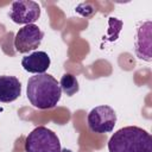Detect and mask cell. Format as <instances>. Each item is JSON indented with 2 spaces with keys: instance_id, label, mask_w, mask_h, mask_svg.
<instances>
[{
  "instance_id": "6da1fadb",
  "label": "cell",
  "mask_w": 152,
  "mask_h": 152,
  "mask_svg": "<svg viewBox=\"0 0 152 152\" xmlns=\"http://www.w3.org/2000/svg\"><path fill=\"white\" fill-rule=\"evenodd\" d=\"M26 94L33 107L38 109H50L56 107L61 100L62 89L52 75L44 72L28 78Z\"/></svg>"
},
{
  "instance_id": "8fae6325",
  "label": "cell",
  "mask_w": 152,
  "mask_h": 152,
  "mask_svg": "<svg viewBox=\"0 0 152 152\" xmlns=\"http://www.w3.org/2000/svg\"><path fill=\"white\" fill-rule=\"evenodd\" d=\"M61 152H72V151L69 148H63V150H61Z\"/></svg>"
},
{
  "instance_id": "52a82bcc",
  "label": "cell",
  "mask_w": 152,
  "mask_h": 152,
  "mask_svg": "<svg viewBox=\"0 0 152 152\" xmlns=\"http://www.w3.org/2000/svg\"><path fill=\"white\" fill-rule=\"evenodd\" d=\"M135 53L140 59L151 61V21L140 23L137 30Z\"/></svg>"
},
{
  "instance_id": "7a4b0ae2",
  "label": "cell",
  "mask_w": 152,
  "mask_h": 152,
  "mask_svg": "<svg viewBox=\"0 0 152 152\" xmlns=\"http://www.w3.org/2000/svg\"><path fill=\"white\" fill-rule=\"evenodd\" d=\"M108 152H152L151 134L137 126L122 127L110 137Z\"/></svg>"
},
{
  "instance_id": "277c9868",
  "label": "cell",
  "mask_w": 152,
  "mask_h": 152,
  "mask_svg": "<svg viewBox=\"0 0 152 152\" xmlns=\"http://www.w3.org/2000/svg\"><path fill=\"white\" fill-rule=\"evenodd\" d=\"M88 127L94 133H108L114 129L116 114L109 106H97L93 108L87 118Z\"/></svg>"
},
{
  "instance_id": "9c48e42d",
  "label": "cell",
  "mask_w": 152,
  "mask_h": 152,
  "mask_svg": "<svg viewBox=\"0 0 152 152\" xmlns=\"http://www.w3.org/2000/svg\"><path fill=\"white\" fill-rule=\"evenodd\" d=\"M21 94V83L14 76H0V102L8 103L17 100Z\"/></svg>"
},
{
  "instance_id": "30bf717a",
  "label": "cell",
  "mask_w": 152,
  "mask_h": 152,
  "mask_svg": "<svg viewBox=\"0 0 152 152\" xmlns=\"http://www.w3.org/2000/svg\"><path fill=\"white\" fill-rule=\"evenodd\" d=\"M59 87L61 89L68 95V96H72L74 94H76L80 89L78 86V81L76 78V76H74L70 72H65L59 81Z\"/></svg>"
},
{
  "instance_id": "5b68a950",
  "label": "cell",
  "mask_w": 152,
  "mask_h": 152,
  "mask_svg": "<svg viewBox=\"0 0 152 152\" xmlns=\"http://www.w3.org/2000/svg\"><path fill=\"white\" fill-rule=\"evenodd\" d=\"M44 37V32L34 24L25 25L19 28L14 38V48L20 53H26L28 51L36 50Z\"/></svg>"
},
{
  "instance_id": "3957f363",
  "label": "cell",
  "mask_w": 152,
  "mask_h": 152,
  "mask_svg": "<svg viewBox=\"0 0 152 152\" xmlns=\"http://www.w3.org/2000/svg\"><path fill=\"white\" fill-rule=\"evenodd\" d=\"M61 142L55 132L38 126L25 139L26 152H61Z\"/></svg>"
},
{
  "instance_id": "ba28073f",
  "label": "cell",
  "mask_w": 152,
  "mask_h": 152,
  "mask_svg": "<svg viewBox=\"0 0 152 152\" xmlns=\"http://www.w3.org/2000/svg\"><path fill=\"white\" fill-rule=\"evenodd\" d=\"M50 57L46 52L44 51H34L30 53L28 56L23 57L21 59V65L23 68L32 74H44L49 66H50Z\"/></svg>"
},
{
  "instance_id": "8992f818",
  "label": "cell",
  "mask_w": 152,
  "mask_h": 152,
  "mask_svg": "<svg viewBox=\"0 0 152 152\" xmlns=\"http://www.w3.org/2000/svg\"><path fill=\"white\" fill-rule=\"evenodd\" d=\"M40 17V7L36 1L18 0L12 4L10 18L15 24H33Z\"/></svg>"
}]
</instances>
